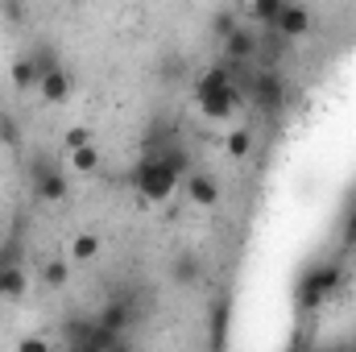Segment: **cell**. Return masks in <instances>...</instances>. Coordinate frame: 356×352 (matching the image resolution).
I'll return each instance as SVG.
<instances>
[{"mask_svg":"<svg viewBox=\"0 0 356 352\" xmlns=\"http://www.w3.org/2000/svg\"><path fill=\"white\" fill-rule=\"evenodd\" d=\"M67 282H71V262L50 257V262L42 265V286H46V290H63Z\"/></svg>","mask_w":356,"mask_h":352,"instance_id":"obj_16","label":"cell"},{"mask_svg":"<svg viewBox=\"0 0 356 352\" xmlns=\"http://www.w3.org/2000/svg\"><path fill=\"white\" fill-rule=\"evenodd\" d=\"M340 282H344V269H340V262L311 265V269L302 273V282H298V307H319L323 298H332V294L340 290Z\"/></svg>","mask_w":356,"mask_h":352,"instance_id":"obj_3","label":"cell"},{"mask_svg":"<svg viewBox=\"0 0 356 352\" xmlns=\"http://www.w3.org/2000/svg\"><path fill=\"white\" fill-rule=\"evenodd\" d=\"M344 237H348V245H356V207H353V216H348V228H344Z\"/></svg>","mask_w":356,"mask_h":352,"instance_id":"obj_24","label":"cell"},{"mask_svg":"<svg viewBox=\"0 0 356 352\" xmlns=\"http://www.w3.org/2000/svg\"><path fill=\"white\" fill-rule=\"evenodd\" d=\"M95 319H99L104 328H112V332H120V336H124V328L133 323V311H129V303H120V298H116V303H108Z\"/></svg>","mask_w":356,"mask_h":352,"instance_id":"obj_15","label":"cell"},{"mask_svg":"<svg viewBox=\"0 0 356 352\" xmlns=\"http://www.w3.org/2000/svg\"><path fill=\"white\" fill-rule=\"evenodd\" d=\"M133 186H137V195L145 203H166L182 186V175L166 162V154H145L137 162V170H133Z\"/></svg>","mask_w":356,"mask_h":352,"instance_id":"obj_2","label":"cell"},{"mask_svg":"<svg viewBox=\"0 0 356 352\" xmlns=\"http://www.w3.org/2000/svg\"><path fill=\"white\" fill-rule=\"evenodd\" d=\"M286 4H290V0H245V13H249V21H257L261 29H273V21L282 17Z\"/></svg>","mask_w":356,"mask_h":352,"instance_id":"obj_13","label":"cell"},{"mask_svg":"<svg viewBox=\"0 0 356 352\" xmlns=\"http://www.w3.org/2000/svg\"><path fill=\"white\" fill-rule=\"evenodd\" d=\"M29 294V273L21 269V262H4L0 257V298H8V303H17V298H25Z\"/></svg>","mask_w":356,"mask_h":352,"instance_id":"obj_10","label":"cell"},{"mask_svg":"<svg viewBox=\"0 0 356 352\" xmlns=\"http://www.w3.org/2000/svg\"><path fill=\"white\" fill-rule=\"evenodd\" d=\"M38 58H29V54H21L13 67H8V83H13V91H38Z\"/></svg>","mask_w":356,"mask_h":352,"instance_id":"obj_12","label":"cell"},{"mask_svg":"<svg viewBox=\"0 0 356 352\" xmlns=\"http://www.w3.org/2000/svg\"><path fill=\"white\" fill-rule=\"evenodd\" d=\"M182 195L195 203V207H203V211H211L216 203H220V178L211 175V170H186V178H182Z\"/></svg>","mask_w":356,"mask_h":352,"instance_id":"obj_5","label":"cell"},{"mask_svg":"<svg viewBox=\"0 0 356 352\" xmlns=\"http://www.w3.org/2000/svg\"><path fill=\"white\" fill-rule=\"evenodd\" d=\"M0 8H4V17H8L13 25L25 21V0H0Z\"/></svg>","mask_w":356,"mask_h":352,"instance_id":"obj_21","label":"cell"},{"mask_svg":"<svg viewBox=\"0 0 356 352\" xmlns=\"http://www.w3.org/2000/svg\"><path fill=\"white\" fill-rule=\"evenodd\" d=\"M33 191H38V199H46V203H63L67 195H71V182L67 175L54 166V162H33Z\"/></svg>","mask_w":356,"mask_h":352,"instance_id":"obj_6","label":"cell"},{"mask_svg":"<svg viewBox=\"0 0 356 352\" xmlns=\"http://www.w3.org/2000/svg\"><path fill=\"white\" fill-rule=\"evenodd\" d=\"M236 25H241V21H236V13H216V17H211V33H216L220 42H224Z\"/></svg>","mask_w":356,"mask_h":352,"instance_id":"obj_20","label":"cell"},{"mask_svg":"<svg viewBox=\"0 0 356 352\" xmlns=\"http://www.w3.org/2000/svg\"><path fill=\"white\" fill-rule=\"evenodd\" d=\"M257 54H261V33L241 21V25L224 38V58H228V63H249V58H257Z\"/></svg>","mask_w":356,"mask_h":352,"instance_id":"obj_8","label":"cell"},{"mask_svg":"<svg viewBox=\"0 0 356 352\" xmlns=\"http://www.w3.org/2000/svg\"><path fill=\"white\" fill-rule=\"evenodd\" d=\"M63 145H67V150H79V145H91V129H88V125H71V129L63 133Z\"/></svg>","mask_w":356,"mask_h":352,"instance_id":"obj_19","label":"cell"},{"mask_svg":"<svg viewBox=\"0 0 356 352\" xmlns=\"http://www.w3.org/2000/svg\"><path fill=\"white\" fill-rule=\"evenodd\" d=\"M253 145H257V137H253L249 125H236V129H228V137H224V154H228L232 162H245V158L253 154Z\"/></svg>","mask_w":356,"mask_h":352,"instance_id":"obj_11","label":"cell"},{"mask_svg":"<svg viewBox=\"0 0 356 352\" xmlns=\"http://www.w3.org/2000/svg\"><path fill=\"white\" fill-rule=\"evenodd\" d=\"M0 141L4 145H21V133H17V125L8 116H0Z\"/></svg>","mask_w":356,"mask_h":352,"instance_id":"obj_22","label":"cell"},{"mask_svg":"<svg viewBox=\"0 0 356 352\" xmlns=\"http://www.w3.org/2000/svg\"><path fill=\"white\" fill-rule=\"evenodd\" d=\"M315 29V13L307 8V4H298V0H290L286 8H282V17L273 21V33H282L286 42H298V38H307Z\"/></svg>","mask_w":356,"mask_h":352,"instance_id":"obj_7","label":"cell"},{"mask_svg":"<svg viewBox=\"0 0 356 352\" xmlns=\"http://www.w3.org/2000/svg\"><path fill=\"white\" fill-rule=\"evenodd\" d=\"M17 349H21V352H42V349H46V340H42V336H25Z\"/></svg>","mask_w":356,"mask_h":352,"instance_id":"obj_23","label":"cell"},{"mask_svg":"<svg viewBox=\"0 0 356 352\" xmlns=\"http://www.w3.org/2000/svg\"><path fill=\"white\" fill-rule=\"evenodd\" d=\"M170 273H175V282H178V286H195L203 269H199V262H195L191 253H178V262H175V269H170Z\"/></svg>","mask_w":356,"mask_h":352,"instance_id":"obj_18","label":"cell"},{"mask_svg":"<svg viewBox=\"0 0 356 352\" xmlns=\"http://www.w3.org/2000/svg\"><path fill=\"white\" fill-rule=\"evenodd\" d=\"M241 83L232 79L228 67H207L199 79H195V104L207 120H232L236 108H241Z\"/></svg>","mask_w":356,"mask_h":352,"instance_id":"obj_1","label":"cell"},{"mask_svg":"<svg viewBox=\"0 0 356 352\" xmlns=\"http://www.w3.org/2000/svg\"><path fill=\"white\" fill-rule=\"evenodd\" d=\"M249 99H253L261 112L277 116V112H282V104H286V79H282L273 67L261 71V75H253V83H249Z\"/></svg>","mask_w":356,"mask_h":352,"instance_id":"obj_4","label":"cell"},{"mask_svg":"<svg viewBox=\"0 0 356 352\" xmlns=\"http://www.w3.org/2000/svg\"><path fill=\"white\" fill-rule=\"evenodd\" d=\"M67 162H71V170H79V175H95V170H99V150H95V141H91V145H79V150H67Z\"/></svg>","mask_w":356,"mask_h":352,"instance_id":"obj_17","label":"cell"},{"mask_svg":"<svg viewBox=\"0 0 356 352\" xmlns=\"http://www.w3.org/2000/svg\"><path fill=\"white\" fill-rule=\"evenodd\" d=\"M99 249H104V241L95 237V232H75L71 237V262H79V265H88V262H95L99 257Z\"/></svg>","mask_w":356,"mask_h":352,"instance_id":"obj_14","label":"cell"},{"mask_svg":"<svg viewBox=\"0 0 356 352\" xmlns=\"http://www.w3.org/2000/svg\"><path fill=\"white\" fill-rule=\"evenodd\" d=\"M71 91H75V83H71V75H67L58 63L42 67V75H38V95H42L46 104H67Z\"/></svg>","mask_w":356,"mask_h":352,"instance_id":"obj_9","label":"cell"}]
</instances>
